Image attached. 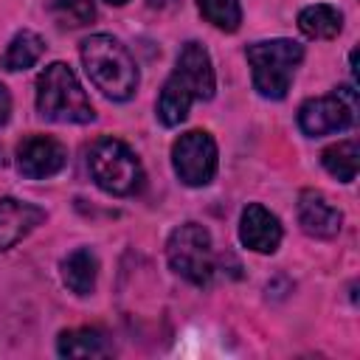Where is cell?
<instances>
[{
  "mask_svg": "<svg viewBox=\"0 0 360 360\" xmlns=\"http://www.w3.org/2000/svg\"><path fill=\"white\" fill-rule=\"evenodd\" d=\"M214 87H217V79H214V65L208 51L200 42H186L158 98L160 124L177 127L180 121H186L188 107L194 101H208L214 96Z\"/></svg>",
  "mask_w": 360,
  "mask_h": 360,
  "instance_id": "obj_1",
  "label": "cell"
},
{
  "mask_svg": "<svg viewBox=\"0 0 360 360\" xmlns=\"http://www.w3.org/2000/svg\"><path fill=\"white\" fill-rule=\"evenodd\" d=\"M82 62L90 82L112 101L132 98L138 87V68L129 51L110 34H93L82 42Z\"/></svg>",
  "mask_w": 360,
  "mask_h": 360,
  "instance_id": "obj_2",
  "label": "cell"
},
{
  "mask_svg": "<svg viewBox=\"0 0 360 360\" xmlns=\"http://www.w3.org/2000/svg\"><path fill=\"white\" fill-rule=\"evenodd\" d=\"M37 110L56 124H87L96 118L90 98L84 96L76 73L65 62L48 65L37 79Z\"/></svg>",
  "mask_w": 360,
  "mask_h": 360,
  "instance_id": "obj_3",
  "label": "cell"
},
{
  "mask_svg": "<svg viewBox=\"0 0 360 360\" xmlns=\"http://www.w3.org/2000/svg\"><path fill=\"white\" fill-rule=\"evenodd\" d=\"M248 65L253 70V87L264 98H284L295 68L304 59V48L292 39H267V42H253L245 51Z\"/></svg>",
  "mask_w": 360,
  "mask_h": 360,
  "instance_id": "obj_4",
  "label": "cell"
},
{
  "mask_svg": "<svg viewBox=\"0 0 360 360\" xmlns=\"http://www.w3.org/2000/svg\"><path fill=\"white\" fill-rule=\"evenodd\" d=\"M96 186L112 197H129L143 188V166L138 155L118 138H101L87 158Z\"/></svg>",
  "mask_w": 360,
  "mask_h": 360,
  "instance_id": "obj_5",
  "label": "cell"
},
{
  "mask_svg": "<svg viewBox=\"0 0 360 360\" xmlns=\"http://www.w3.org/2000/svg\"><path fill=\"white\" fill-rule=\"evenodd\" d=\"M166 256H169L172 270L197 287H205L214 276L211 233L200 222H186L174 228L166 242Z\"/></svg>",
  "mask_w": 360,
  "mask_h": 360,
  "instance_id": "obj_6",
  "label": "cell"
},
{
  "mask_svg": "<svg viewBox=\"0 0 360 360\" xmlns=\"http://www.w3.org/2000/svg\"><path fill=\"white\" fill-rule=\"evenodd\" d=\"M354 112H357L354 90L352 87H338L332 96L304 101L301 110H298V127H301L304 135L321 138V135L349 129L354 124Z\"/></svg>",
  "mask_w": 360,
  "mask_h": 360,
  "instance_id": "obj_7",
  "label": "cell"
},
{
  "mask_svg": "<svg viewBox=\"0 0 360 360\" xmlns=\"http://www.w3.org/2000/svg\"><path fill=\"white\" fill-rule=\"evenodd\" d=\"M172 166H174V174L180 177V183H186L191 188L208 186L217 174L214 138L202 129H191V132L180 135L172 146Z\"/></svg>",
  "mask_w": 360,
  "mask_h": 360,
  "instance_id": "obj_8",
  "label": "cell"
},
{
  "mask_svg": "<svg viewBox=\"0 0 360 360\" xmlns=\"http://www.w3.org/2000/svg\"><path fill=\"white\" fill-rule=\"evenodd\" d=\"M68 160V152L59 141L45 138V135H28L20 146H17V169L31 177V180H42L56 174Z\"/></svg>",
  "mask_w": 360,
  "mask_h": 360,
  "instance_id": "obj_9",
  "label": "cell"
},
{
  "mask_svg": "<svg viewBox=\"0 0 360 360\" xmlns=\"http://www.w3.org/2000/svg\"><path fill=\"white\" fill-rule=\"evenodd\" d=\"M298 222H301L304 233H309L315 239H332V236H338V231L343 225V214L321 191L304 188L298 194Z\"/></svg>",
  "mask_w": 360,
  "mask_h": 360,
  "instance_id": "obj_10",
  "label": "cell"
},
{
  "mask_svg": "<svg viewBox=\"0 0 360 360\" xmlns=\"http://www.w3.org/2000/svg\"><path fill=\"white\" fill-rule=\"evenodd\" d=\"M239 239L256 253H273L281 242V225L264 205L250 202L239 219Z\"/></svg>",
  "mask_w": 360,
  "mask_h": 360,
  "instance_id": "obj_11",
  "label": "cell"
},
{
  "mask_svg": "<svg viewBox=\"0 0 360 360\" xmlns=\"http://www.w3.org/2000/svg\"><path fill=\"white\" fill-rule=\"evenodd\" d=\"M42 219H45V211L39 205L22 202L17 197H3L0 200V250L14 248Z\"/></svg>",
  "mask_w": 360,
  "mask_h": 360,
  "instance_id": "obj_12",
  "label": "cell"
},
{
  "mask_svg": "<svg viewBox=\"0 0 360 360\" xmlns=\"http://www.w3.org/2000/svg\"><path fill=\"white\" fill-rule=\"evenodd\" d=\"M96 276H98V259L87 248L73 250L62 262V281L76 295H90L96 287Z\"/></svg>",
  "mask_w": 360,
  "mask_h": 360,
  "instance_id": "obj_13",
  "label": "cell"
},
{
  "mask_svg": "<svg viewBox=\"0 0 360 360\" xmlns=\"http://www.w3.org/2000/svg\"><path fill=\"white\" fill-rule=\"evenodd\" d=\"M56 349L62 357H104L110 352V343H107V335L101 329L82 326V329L62 332Z\"/></svg>",
  "mask_w": 360,
  "mask_h": 360,
  "instance_id": "obj_14",
  "label": "cell"
},
{
  "mask_svg": "<svg viewBox=\"0 0 360 360\" xmlns=\"http://www.w3.org/2000/svg\"><path fill=\"white\" fill-rule=\"evenodd\" d=\"M298 28H301L309 39H332V37H338L340 28H343V14H340L335 6L315 3V6L301 8V14H298Z\"/></svg>",
  "mask_w": 360,
  "mask_h": 360,
  "instance_id": "obj_15",
  "label": "cell"
},
{
  "mask_svg": "<svg viewBox=\"0 0 360 360\" xmlns=\"http://www.w3.org/2000/svg\"><path fill=\"white\" fill-rule=\"evenodd\" d=\"M321 163L323 169L338 177L340 183H352L357 177V166H360V149L357 141H338L332 146H326L321 152Z\"/></svg>",
  "mask_w": 360,
  "mask_h": 360,
  "instance_id": "obj_16",
  "label": "cell"
},
{
  "mask_svg": "<svg viewBox=\"0 0 360 360\" xmlns=\"http://www.w3.org/2000/svg\"><path fill=\"white\" fill-rule=\"evenodd\" d=\"M42 51H45L42 37L25 28V31L14 34V39L8 42V48H6V53H3V59H0V65H3L6 70L17 73V70H25V68L37 65V59L42 56Z\"/></svg>",
  "mask_w": 360,
  "mask_h": 360,
  "instance_id": "obj_17",
  "label": "cell"
},
{
  "mask_svg": "<svg viewBox=\"0 0 360 360\" xmlns=\"http://www.w3.org/2000/svg\"><path fill=\"white\" fill-rule=\"evenodd\" d=\"M45 3L51 14L59 20V25H68V28H82L96 17L93 0H45Z\"/></svg>",
  "mask_w": 360,
  "mask_h": 360,
  "instance_id": "obj_18",
  "label": "cell"
},
{
  "mask_svg": "<svg viewBox=\"0 0 360 360\" xmlns=\"http://www.w3.org/2000/svg\"><path fill=\"white\" fill-rule=\"evenodd\" d=\"M200 14L219 31H236L242 22L239 0H197Z\"/></svg>",
  "mask_w": 360,
  "mask_h": 360,
  "instance_id": "obj_19",
  "label": "cell"
},
{
  "mask_svg": "<svg viewBox=\"0 0 360 360\" xmlns=\"http://www.w3.org/2000/svg\"><path fill=\"white\" fill-rule=\"evenodd\" d=\"M8 115H11V96H8V90L0 84V127L8 121Z\"/></svg>",
  "mask_w": 360,
  "mask_h": 360,
  "instance_id": "obj_20",
  "label": "cell"
},
{
  "mask_svg": "<svg viewBox=\"0 0 360 360\" xmlns=\"http://www.w3.org/2000/svg\"><path fill=\"white\" fill-rule=\"evenodd\" d=\"M107 3H110V6H124L127 0H107Z\"/></svg>",
  "mask_w": 360,
  "mask_h": 360,
  "instance_id": "obj_21",
  "label": "cell"
}]
</instances>
